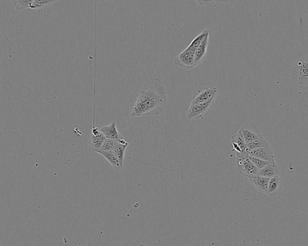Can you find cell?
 Here are the masks:
<instances>
[{
  "label": "cell",
  "mask_w": 308,
  "mask_h": 246,
  "mask_svg": "<svg viewBox=\"0 0 308 246\" xmlns=\"http://www.w3.org/2000/svg\"><path fill=\"white\" fill-rule=\"evenodd\" d=\"M167 105L165 86L160 79L153 78L147 82L140 90L131 110L134 118L160 115Z\"/></svg>",
  "instance_id": "obj_1"
},
{
  "label": "cell",
  "mask_w": 308,
  "mask_h": 246,
  "mask_svg": "<svg viewBox=\"0 0 308 246\" xmlns=\"http://www.w3.org/2000/svg\"><path fill=\"white\" fill-rule=\"evenodd\" d=\"M292 79L302 90L308 89V56L301 58L293 65Z\"/></svg>",
  "instance_id": "obj_2"
},
{
  "label": "cell",
  "mask_w": 308,
  "mask_h": 246,
  "mask_svg": "<svg viewBox=\"0 0 308 246\" xmlns=\"http://www.w3.org/2000/svg\"><path fill=\"white\" fill-rule=\"evenodd\" d=\"M217 92H218V90L213 84L200 85L191 98V104L203 103V102L215 100Z\"/></svg>",
  "instance_id": "obj_3"
},
{
  "label": "cell",
  "mask_w": 308,
  "mask_h": 246,
  "mask_svg": "<svg viewBox=\"0 0 308 246\" xmlns=\"http://www.w3.org/2000/svg\"><path fill=\"white\" fill-rule=\"evenodd\" d=\"M214 101V100H211L203 103L190 104V107L186 112V117L188 120H202L210 112Z\"/></svg>",
  "instance_id": "obj_4"
},
{
  "label": "cell",
  "mask_w": 308,
  "mask_h": 246,
  "mask_svg": "<svg viewBox=\"0 0 308 246\" xmlns=\"http://www.w3.org/2000/svg\"><path fill=\"white\" fill-rule=\"evenodd\" d=\"M174 64L185 70H190L196 67L195 52L186 47L175 59Z\"/></svg>",
  "instance_id": "obj_5"
},
{
  "label": "cell",
  "mask_w": 308,
  "mask_h": 246,
  "mask_svg": "<svg viewBox=\"0 0 308 246\" xmlns=\"http://www.w3.org/2000/svg\"><path fill=\"white\" fill-rule=\"evenodd\" d=\"M237 165L239 173L245 177L250 178L258 175L259 169L249 158H237Z\"/></svg>",
  "instance_id": "obj_6"
},
{
  "label": "cell",
  "mask_w": 308,
  "mask_h": 246,
  "mask_svg": "<svg viewBox=\"0 0 308 246\" xmlns=\"http://www.w3.org/2000/svg\"><path fill=\"white\" fill-rule=\"evenodd\" d=\"M233 151L235 152L237 158H244L249 156L246 143L240 131L231 138Z\"/></svg>",
  "instance_id": "obj_7"
},
{
  "label": "cell",
  "mask_w": 308,
  "mask_h": 246,
  "mask_svg": "<svg viewBox=\"0 0 308 246\" xmlns=\"http://www.w3.org/2000/svg\"><path fill=\"white\" fill-rule=\"evenodd\" d=\"M239 131L244 137L246 143L261 140L264 138L255 124L254 123H246L241 127Z\"/></svg>",
  "instance_id": "obj_8"
},
{
  "label": "cell",
  "mask_w": 308,
  "mask_h": 246,
  "mask_svg": "<svg viewBox=\"0 0 308 246\" xmlns=\"http://www.w3.org/2000/svg\"><path fill=\"white\" fill-rule=\"evenodd\" d=\"M248 152L250 156L258 158L260 159L267 161V162H269L271 163H276L275 155H274L272 149L270 148V146L250 150Z\"/></svg>",
  "instance_id": "obj_9"
},
{
  "label": "cell",
  "mask_w": 308,
  "mask_h": 246,
  "mask_svg": "<svg viewBox=\"0 0 308 246\" xmlns=\"http://www.w3.org/2000/svg\"><path fill=\"white\" fill-rule=\"evenodd\" d=\"M282 187V181L279 175L270 178L266 194L270 197L276 196L281 192Z\"/></svg>",
  "instance_id": "obj_10"
},
{
  "label": "cell",
  "mask_w": 308,
  "mask_h": 246,
  "mask_svg": "<svg viewBox=\"0 0 308 246\" xmlns=\"http://www.w3.org/2000/svg\"><path fill=\"white\" fill-rule=\"evenodd\" d=\"M210 35V33H209L206 36L202 43L200 44L195 52V65L196 66L201 63L203 59L205 58L206 53H207Z\"/></svg>",
  "instance_id": "obj_11"
},
{
  "label": "cell",
  "mask_w": 308,
  "mask_h": 246,
  "mask_svg": "<svg viewBox=\"0 0 308 246\" xmlns=\"http://www.w3.org/2000/svg\"><path fill=\"white\" fill-rule=\"evenodd\" d=\"M100 130L107 138L117 139L120 141L124 139L123 135L118 131L117 125H116L115 122L109 126L102 127V128H100Z\"/></svg>",
  "instance_id": "obj_12"
},
{
  "label": "cell",
  "mask_w": 308,
  "mask_h": 246,
  "mask_svg": "<svg viewBox=\"0 0 308 246\" xmlns=\"http://www.w3.org/2000/svg\"><path fill=\"white\" fill-rule=\"evenodd\" d=\"M248 180H249L250 182L255 185L256 188L263 191L264 193H266L270 178L257 175H255V176L248 178Z\"/></svg>",
  "instance_id": "obj_13"
},
{
  "label": "cell",
  "mask_w": 308,
  "mask_h": 246,
  "mask_svg": "<svg viewBox=\"0 0 308 246\" xmlns=\"http://www.w3.org/2000/svg\"><path fill=\"white\" fill-rule=\"evenodd\" d=\"M280 171L276 163H270L264 168L259 170L258 175L268 178L279 175Z\"/></svg>",
  "instance_id": "obj_14"
},
{
  "label": "cell",
  "mask_w": 308,
  "mask_h": 246,
  "mask_svg": "<svg viewBox=\"0 0 308 246\" xmlns=\"http://www.w3.org/2000/svg\"><path fill=\"white\" fill-rule=\"evenodd\" d=\"M99 154L102 155L108 161V162L111 164V165L114 167L115 168H121V167L117 155H115L114 152L113 151H101L98 152Z\"/></svg>",
  "instance_id": "obj_15"
},
{
  "label": "cell",
  "mask_w": 308,
  "mask_h": 246,
  "mask_svg": "<svg viewBox=\"0 0 308 246\" xmlns=\"http://www.w3.org/2000/svg\"><path fill=\"white\" fill-rule=\"evenodd\" d=\"M211 31L210 29L203 30L201 33L199 34L198 36H197L196 38L193 39V40L191 42V43L189 44L187 47L188 49L196 52L197 48L199 47L200 44L202 43L203 39L205 38L206 36L208 34L210 33Z\"/></svg>",
  "instance_id": "obj_16"
},
{
  "label": "cell",
  "mask_w": 308,
  "mask_h": 246,
  "mask_svg": "<svg viewBox=\"0 0 308 246\" xmlns=\"http://www.w3.org/2000/svg\"><path fill=\"white\" fill-rule=\"evenodd\" d=\"M106 139L105 135L102 133L101 132L97 135L92 134L91 140L93 151L98 153V151H100L101 147L103 145L104 140Z\"/></svg>",
  "instance_id": "obj_17"
},
{
  "label": "cell",
  "mask_w": 308,
  "mask_h": 246,
  "mask_svg": "<svg viewBox=\"0 0 308 246\" xmlns=\"http://www.w3.org/2000/svg\"><path fill=\"white\" fill-rule=\"evenodd\" d=\"M124 141H125L124 139L120 141L117 139H112V138H106V139L104 140L103 145L101 147L100 151H99L98 152L101 151H113L119 143H123Z\"/></svg>",
  "instance_id": "obj_18"
},
{
  "label": "cell",
  "mask_w": 308,
  "mask_h": 246,
  "mask_svg": "<svg viewBox=\"0 0 308 246\" xmlns=\"http://www.w3.org/2000/svg\"><path fill=\"white\" fill-rule=\"evenodd\" d=\"M128 146V142L125 144L120 143L117 146L115 147L114 150H113V151L114 152L115 155H117L119 161H120L121 167L123 166L124 155H125L126 149Z\"/></svg>",
  "instance_id": "obj_19"
},
{
  "label": "cell",
  "mask_w": 308,
  "mask_h": 246,
  "mask_svg": "<svg viewBox=\"0 0 308 246\" xmlns=\"http://www.w3.org/2000/svg\"><path fill=\"white\" fill-rule=\"evenodd\" d=\"M34 0H12V4L17 10H23L31 8Z\"/></svg>",
  "instance_id": "obj_20"
},
{
  "label": "cell",
  "mask_w": 308,
  "mask_h": 246,
  "mask_svg": "<svg viewBox=\"0 0 308 246\" xmlns=\"http://www.w3.org/2000/svg\"><path fill=\"white\" fill-rule=\"evenodd\" d=\"M246 145L248 151L250 150L262 148V147L269 146L268 141L264 138L261 140L250 141V142L246 143Z\"/></svg>",
  "instance_id": "obj_21"
},
{
  "label": "cell",
  "mask_w": 308,
  "mask_h": 246,
  "mask_svg": "<svg viewBox=\"0 0 308 246\" xmlns=\"http://www.w3.org/2000/svg\"><path fill=\"white\" fill-rule=\"evenodd\" d=\"M58 0H34L30 8L35 9V8H39L47 6L48 5L54 3Z\"/></svg>",
  "instance_id": "obj_22"
},
{
  "label": "cell",
  "mask_w": 308,
  "mask_h": 246,
  "mask_svg": "<svg viewBox=\"0 0 308 246\" xmlns=\"http://www.w3.org/2000/svg\"><path fill=\"white\" fill-rule=\"evenodd\" d=\"M249 158L250 160L251 161V162H252L254 164H255V165L259 169L264 168V167L267 166L268 165H269V164L271 163L269 162H267V161L260 159V158H258L251 157V156H250V155H249Z\"/></svg>",
  "instance_id": "obj_23"
},
{
  "label": "cell",
  "mask_w": 308,
  "mask_h": 246,
  "mask_svg": "<svg viewBox=\"0 0 308 246\" xmlns=\"http://www.w3.org/2000/svg\"><path fill=\"white\" fill-rule=\"evenodd\" d=\"M195 1L200 5H207L214 1V0H195Z\"/></svg>",
  "instance_id": "obj_24"
},
{
  "label": "cell",
  "mask_w": 308,
  "mask_h": 246,
  "mask_svg": "<svg viewBox=\"0 0 308 246\" xmlns=\"http://www.w3.org/2000/svg\"><path fill=\"white\" fill-rule=\"evenodd\" d=\"M231 0H214V1L217 2H228L231 1Z\"/></svg>",
  "instance_id": "obj_25"
}]
</instances>
